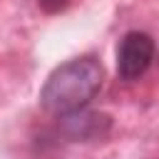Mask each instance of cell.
Returning a JSON list of instances; mask_svg holds the SVG:
<instances>
[{"label":"cell","instance_id":"obj_1","mask_svg":"<svg viewBox=\"0 0 159 159\" xmlns=\"http://www.w3.org/2000/svg\"><path fill=\"white\" fill-rule=\"evenodd\" d=\"M102 87V65L94 57H75L50 72L40 89V104L45 112L62 117L84 109Z\"/></svg>","mask_w":159,"mask_h":159},{"label":"cell","instance_id":"obj_2","mask_svg":"<svg viewBox=\"0 0 159 159\" xmlns=\"http://www.w3.org/2000/svg\"><path fill=\"white\" fill-rule=\"evenodd\" d=\"M154 55H157V47L147 32H139V30L127 32L117 45V75L127 82L139 80L152 67Z\"/></svg>","mask_w":159,"mask_h":159},{"label":"cell","instance_id":"obj_3","mask_svg":"<svg viewBox=\"0 0 159 159\" xmlns=\"http://www.w3.org/2000/svg\"><path fill=\"white\" fill-rule=\"evenodd\" d=\"M60 129L65 137L75 139V142H87V139H97L102 134H107L109 129V117L102 114V112H89L87 107L84 109H77V112H70V114H62L60 117Z\"/></svg>","mask_w":159,"mask_h":159},{"label":"cell","instance_id":"obj_4","mask_svg":"<svg viewBox=\"0 0 159 159\" xmlns=\"http://www.w3.org/2000/svg\"><path fill=\"white\" fill-rule=\"evenodd\" d=\"M37 5H40V10H45V12L55 15V12L65 10V7L70 5V0H37Z\"/></svg>","mask_w":159,"mask_h":159}]
</instances>
